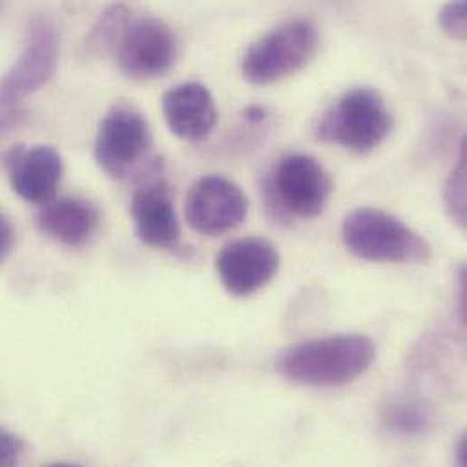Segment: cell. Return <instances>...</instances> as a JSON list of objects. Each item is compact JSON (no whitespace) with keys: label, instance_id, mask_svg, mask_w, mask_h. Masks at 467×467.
<instances>
[{"label":"cell","instance_id":"obj_1","mask_svg":"<svg viewBox=\"0 0 467 467\" xmlns=\"http://www.w3.org/2000/svg\"><path fill=\"white\" fill-rule=\"evenodd\" d=\"M375 342L360 333H340L285 348L276 371L307 388H340L358 380L375 362Z\"/></svg>","mask_w":467,"mask_h":467},{"label":"cell","instance_id":"obj_2","mask_svg":"<svg viewBox=\"0 0 467 467\" xmlns=\"http://www.w3.org/2000/svg\"><path fill=\"white\" fill-rule=\"evenodd\" d=\"M344 247L357 258L382 264H426L431 244L395 215L377 208H358L342 221Z\"/></svg>","mask_w":467,"mask_h":467},{"label":"cell","instance_id":"obj_3","mask_svg":"<svg viewBox=\"0 0 467 467\" xmlns=\"http://www.w3.org/2000/svg\"><path fill=\"white\" fill-rule=\"evenodd\" d=\"M393 131V115L379 91L353 88L346 91L318 120L320 142L340 146L357 155L375 151Z\"/></svg>","mask_w":467,"mask_h":467},{"label":"cell","instance_id":"obj_4","mask_svg":"<svg viewBox=\"0 0 467 467\" xmlns=\"http://www.w3.org/2000/svg\"><path fill=\"white\" fill-rule=\"evenodd\" d=\"M58 62V38L46 16H35L27 26L24 51L0 78V133L9 131L24 119L22 102L44 88Z\"/></svg>","mask_w":467,"mask_h":467},{"label":"cell","instance_id":"obj_5","mask_svg":"<svg viewBox=\"0 0 467 467\" xmlns=\"http://www.w3.org/2000/svg\"><path fill=\"white\" fill-rule=\"evenodd\" d=\"M333 193V179L311 155L282 157L267 179V202L284 219L311 221L324 213Z\"/></svg>","mask_w":467,"mask_h":467},{"label":"cell","instance_id":"obj_6","mask_svg":"<svg viewBox=\"0 0 467 467\" xmlns=\"http://www.w3.org/2000/svg\"><path fill=\"white\" fill-rule=\"evenodd\" d=\"M318 47V35L307 20H289L260 40L242 58V77L253 86L280 82L309 64Z\"/></svg>","mask_w":467,"mask_h":467},{"label":"cell","instance_id":"obj_7","mask_svg":"<svg viewBox=\"0 0 467 467\" xmlns=\"http://www.w3.org/2000/svg\"><path fill=\"white\" fill-rule=\"evenodd\" d=\"M151 130L146 117L128 104L113 106L102 119L93 155L99 168L111 179H126L150 153Z\"/></svg>","mask_w":467,"mask_h":467},{"label":"cell","instance_id":"obj_8","mask_svg":"<svg viewBox=\"0 0 467 467\" xmlns=\"http://www.w3.org/2000/svg\"><path fill=\"white\" fill-rule=\"evenodd\" d=\"M115 55L120 69L135 80H151L166 75L177 60L173 31L153 16L130 20Z\"/></svg>","mask_w":467,"mask_h":467},{"label":"cell","instance_id":"obj_9","mask_svg":"<svg viewBox=\"0 0 467 467\" xmlns=\"http://www.w3.org/2000/svg\"><path fill=\"white\" fill-rule=\"evenodd\" d=\"M249 202L242 188L221 175L195 181L186 195V221L204 236H219L236 230L247 217Z\"/></svg>","mask_w":467,"mask_h":467},{"label":"cell","instance_id":"obj_10","mask_svg":"<svg viewBox=\"0 0 467 467\" xmlns=\"http://www.w3.org/2000/svg\"><path fill=\"white\" fill-rule=\"evenodd\" d=\"M278 267V249L273 242L260 236L236 238L226 244L215 258L217 275L234 296L258 293L276 276Z\"/></svg>","mask_w":467,"mask_h":467},{"label":"cell","instance_id":"obj_11","mask_svg":"<svg viewBox=\"0 0 467 467\" xmlns=\"http://www.w3.org/2000/svg\"><path fill=\"white\" fill-rule=\"evenodd\" d=\"M4 164L9 173L13 192L27 204L42 206L57 197L64 164L60 153L51 146H36L26 150L11 148Z\"/></svg>","mask_w":467,"mask_h":467},{"label":"cell","instance_id":"obj_12","mask_svg":"<svg viewBox=\"0 0 467 467\" xmlns=\"http://www.w3.org/2000/svg\"><path fill=\"white\" fill-rule=\"evenodd\" d=\"M135 234L140 242L157 249H173L181 242V223L171 190L162 181L139 188L130 206Z\"/></svg>","mask_w":467,"mask_h":467},{"label":"cell","instance_id":"obj_13","mask_svg":"<svg viewBox=\"0 0 467 467\" xmlns=\"http://www.w3.org/2000/svg\"><path fill=\"white\" fill-rule=\"evenodd\" d=\"M162 111L171 133L190 142L210 137L219 120L213 95L201 82H182L168 89Z\"/></svg>","mask_w":467,"mask_h":467},{"label":"cell","instance_id":"obj_14","mask_svg":"<svg viewBox=\"0 0 467 467\" xmlns=\"http://www.w3.org/2000/svg\"><path fill=\"white\" fill-rule=\"evenodd\" d=\"M35 226L40 234L62 245L82 247L99 232L100 212L80 197H55L38 206Z\"/></svg>","mask_w":467,"mask_h":467},{"label":"cell","instance_id":"obj_15","mask_svg":"<svg viewBox=\"0 0 467 467\" xmlns=\"http://www.w3.org/2000/svg\"><path fill=\"white\" fill-rule=\"evenodd\" d=\"M384 422L386 426H389L391 431L413 437V435H424L431 428L433 415L420 402L400 400L386 408Z\"/></svg>","mask_w":467,"mask_h":467},{"label":"cell","instance_id":"obj_16","mask_svg":"<svg viewBox=\"0 0 467 467\" xmlns=\"http://www.w3.org/2000/svg\"><path fill=\"white\" fill-rule=\"evenodd\" d=\"M130 11L122 5H111L108 11L102 13L99 22L95 24L93 31L88 36V49L93 53H106L115 51L126 26L130 24Z\"/></svg>","mask_w":467,"mask_h":467},{"label":"cell","instance_id":"obj_17","mask_svg":"<svg viewBox=\"0 0 467 467\" xmlns=\"http://www.w3.org/2000/svg\"><path fill=\"white\" fill-rule=\"evenodd\" d=\"M444 206L450 219L462 230H466V148L462 142L459 166L450 173V179L444 188Z\"/></svg>","mask_w":467,"mask_h":467},{"label":"cell","instance_id":"obj_18","mask_svg":"<svg viewBox=\"0 0 467 467\" xmlns=\"http://www.w3.org/2000/svg\"><path fill=\"white\" fill-rule=\"evenodd\" d=\"M442 29L455 40H466V2L451 0L441 11Z\"/></svg>","mask_w":467,"mask_h":467},{"label":"cell","instance_id":"obj_19","mask_svg":"<svg viewBox=\"0 0 467 467\" xmlns=\"http://www.w3.org/2000/svg\"><path fill=\"white\" fill-rule=\"evenodd\" d=\"M24 455V442L15 433L0 428V467L16 466Z\"/></svg>","mask_w":467,"mask_h":467},{"label":"cell","instance_id":"obj_20","mask_svg":"<svg viewBox=\"0 0 467 467\" xmlns=\"http://www.w3.org/2000/svg\"><path fill=\"white\" fill-rule=\"evenodd\" d=\"M15 247V228L7 215L0 212V264L11 254Z\"/></svg>","mask_w":467,"mask_h":467},{"label":"cell","instance_id":"obj_21","mask_svg":"<svg viewBox=\"0 0 467 467\" xmlns=\"http://www.w3.org/2000/svg\"><path fill=\"white\" fill-rule=\"evenodd\" d=\"M466 265H462V267H461V273H459V315H461V322H462V324L466 322Z\"/></svg>","mask_w":467,"mask_h":467},{"label":"cell","instance_id":"obj_22","mask_svg":"<svg viewBox=\"0 0 467 467\" xmlns=\"http://www.w3.org/2000/svg\"><path fill=\"white\" fill-rule=\"evenodd\" d=\"M457 462L459 466H467V437L462 435L457 446Z\"/></svg>","mask_w":467,"mask_h":467},{"label":"cell","instance_id":"obj_23","mask_svg":"<svg viewBox=\"0 0 467 467\" xmlns=\"http://www.w3.org/2000/svg\"><path fill=\"white\" fill-rule=\"evenodd\" d=\"M245 115H247L245 119H249V120H256V122L264 120V109H262V108H256V106H251V108H247Z\"/></svg>","mask_w":467,"mask_h":467}]
</instances>
